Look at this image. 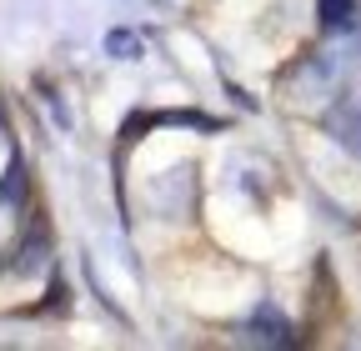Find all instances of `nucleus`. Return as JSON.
<instances>
[{
	"mask_svg": "<svg viewBox=\"0 0 361 351\" xmlns=\"http://www.w3.org/2000/svg\"><path fill=\"white\" fill-rule=\"evenodd\" d=\"M322 11H326V20H331V25H346L356 6H351V0H322Z\"/></svg>",
	"mask_w": 361,
	"mask_h": 351,
	"instance_id": "f257e3e1",
	"label": "nucleus"
}]
</instances>
